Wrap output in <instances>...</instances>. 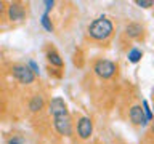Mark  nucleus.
Masks as SVG:
<instances>
[{
    "instance_id": "17",
    "label": "nucleus",
    "mask_w": 154,
    "mask_h": 144,
    "mask_svg": "<svg viewBox=\"0 0 154 144\" xmlns=\"http://www.w3.org/2000/svg\"><path fill=\"white\" fill-rule=\"evenodd\" d=\"M43 3H45V11L47 13H50L53 10V7H55V2H53V0H45Z\"/></svg>"
},
{
    "instance_id": "9",
    "label": "nucleus",
    "mask_w": 154,
    "mask_h": 144,
    "mask_svg": "<svg viewBox=\"0 0 154 144\" xmlns=\"http://www.w3.org/2000/svg\"><path fill=\"white\" fill-rule=\"evenodd\" d=\"M144 34V27L140 22H128L125 26V35L128 38H140Z\"/></svg>"
},
{
    "instance_id": "6",
    "label": "nucleus",
    "mask_w": 154,
    "mask_h": 144,
    "mask_svg": "<svg viewBox=\"0 0 154 144\" xmlns=\"http://www.w3.org/2000/svg\"><path fill=\"white\" fill-rule=\"evenodd\" d=\"M7 16L11 22H19L26 18V7L21 2H11L7 7Z\"/></svg>"
},
{
    "instance_id": "7",
    "label": "nucleus",
    "mask_w": 154,
    "mask_h": 144,
    "mask_svg": "<svg viewBox=\"0 0 154 144\" xmlns=\"http://www.w3.org/2000/svg\"><path fill=\"white\" fill-rule=\"evenodd\" d=\"M77 134L80 139H88L93 134V120L87 115L80 117L77 120Z\"/></svg>"
},
{
    "instance_id": "14",
    "label": "nucleus",
    "mask_w": 154,
    "mask_h": 144,
    "mask_svg": "<svg viewBox=\"0 0 154 144\" xmlns=\"http://www.w3.org/2000/svg\"><path fill=\"white\" fill-rule=\"evenodd\" d=\"M141 109H143L144 115H146V120H148V122H151L154 115H152V110L149 109V104H148V101H146V99H144L143 103H141Z\"/></svg>"
},
{
    "instance_id": "12",
    "label": "nucleus",
    "mask_w": 154,
    "mask_h": 144,
    "mask_svg": "<svg viewBox=\"0 0 154 144\" xmlns=\"http://www.w3.org/2000/svg\"><path fill=\"white\" fill-rule=\"evenodd\" d=\"M127 58H128V61L132 62V64H137V62L141 61V58H143V51L140 50V48L133 46L132 50H128V53H127Z\"/></svg>"
},
{
    "instance_id": "18",
    "label": "nucleus",
    "mask_w": 154,
    "mask_h": 144,
    "mask_svg": "<svg viewBox=\"0 0 154 144\" xmlns=\"http://www.w3.org/2000/svg\"><path fill=\"white\" fill-rule=\"evenodd\" d=\"M5 13H7V5H5V2H0V19L3 18Z\"/></svg>"
},
{
    "instance_id": "4",
    "label": "nucleus",
    "mask_w": 154,
    "mask_h": 144,
    "mask_svg": "<svg viewBox=\"0 0 154 144\" xmlns=\"http://www.w3.org/2000/svg\"><path fill=\"white\" fill-rule=\"evenodd\" d=\"M53 128L61 136H72L74 134V125H72V118L69 114L53 118Z\"/></svg>"
},
{
    "instance_id": "15",
    "label": "nucleus",
    "mask_w": 154,
    "mask_h": 144,
    "mask_svg": "<svg viewBox=\"0 0 154 144\" xmlns=\"http://www.w3.org/2000/svg\"><path fill=\"white\" fill-rule=\"evenodd\" d=\"M135 5H138L140 8H151L154 7L152 0H135Z\"/></svg>"
},
{
    "instance_id": "1",
    "label": "nucleus",
    "mask_w": 154,
    "mask_h": 144,
    "mask_svg": "<svg viewBox=\"0 0 154 144\" xmlns=\"http://www.w3.org/2000/svg\"><path fill=\"white\" fill-rule=\"evenodd\" d=\"M88 35L93 38V40H98V42H104L112 35L114 32V24L112 21L108 18V16H100L93 19L90 22L88 29H87Z\"/></svg>"
},
{
    "instance_id": "19",
    "label": "nucleus",
    "mask_w": 154,
    "mask_h": 144,
    "mask_svg": "<svg viewBox=\"0 0 154 144\" xmlns=\"http://www.w3.org/2000/svg\"><path fill=\"white\" fill-rule=\"evenodd\" d=\"M7 144H23V141H21V139H18V138H11Z\"/></svg>"
},
{
    "instance_id": "3",
    "label": "nucleus",
    "mask_w": 154,
    "mask_h": 144,
    "mask_svg": "<svg viewBox=\"0 0 154 144\" xmlns=\"http://www.w3.org/2000/svg\"><path fill=\"white\" fill-rule=\"evenodd\" d=\"M93 70L100 79L108 80V79H112L114 74L117 72V64L112 61H109V59H100V61L95 62Z\"/></svg>"
},
{
    "instance_id": "2",
    "label": "nucleus",
    "mask_w": 154,
    "mask_h": 144,
    "mask_svg": "<svg viewBox=\"0 0 154 144\" xmlns=\"http://www.w3.org/2000/svg\"><path fill=\"white\" fill-rule=\"evenodd\" d=\"M10 72H11L13 79L18 80L21 85H32L35 82V75L29 69L27 64H13L10 67Z\"/></svg>"
},
{
    "instance_id": "8",
    "label": "nucleus",
    "mask_w": 154,
    "mask_h": 144,
    "mask_svg": "<svg viewBox=\"0 0 154 144\" xmlns=\"http://www.w3.org/2000/svg\"><path fill=\"white\" fill-rule=\"evenodd\" d=\"M128 118L130 122H132L133 125H141V127H144V125H148V120H146V115H144L141 106L135 104L130 107L128 110Z\"/></svg>"
},
{
    "instance_id": "21",
    "label": "nucleus",
    "mask_w": 154,
    "mask_h": 144,
    "mask_svg": "<svg viewBox=\"0 0 154 144\" xmlns=\"http://www.w3.org/2000/svg\"><path fill=\"white\" fill-rule=\"evenodd\" d=\"M152 115H154V106H152Z\"/></svg>"
},
{
    "instance_id": "5",
    "label": "nucleus",
    "mask_w": 154,
    "mask_h": 144,
    "mask_svg": "<svg viewBox=\"0 0 154 144\" xmlns=\"http://www.w3.org/2000/svg\"><path fill=\"white\" fill-rule=\"evenodd\" d=\"M48 114H50L53 118L60 117V115H67V114H69V110H67L66 101L63 99L61 96H55V98H51L50 103H48Z\"/></svg>"
},
{
    "instance_id": "13",
    "label": "nucleus",
    "mask_w": 154,
    "mask_h": 144,
    "mask_svg": "<svg viewBox=\"0 0 154 144\" xmlns=\"http://www.w3.org/2000/svg\"><path fill=\"white\" fill-rule=\"evenodd\" d=\"M40 24H42V27L45 29L47 32H53V31H55V26H53V22H51V19H50V13L43 11L42 19H40Z\"/></svg>"
},
{
    "instance_id": "16",
    "label": "nucleus",
    "mask_w": 154,
    "mask_h": 144,
    "mask_svg": "<svg viewBox=\"0 0 154 144\" xmlns=\"http://www.w3.org/2000/svg\"><path fill=\"white\" fill-rule=\"evenodd\" d=\"M27 66H29V69H31L32 72H34V75H38L40 74V69H38V66H37V62L34 61V59H31L27 62Z\"/></svg>"
},
{
    "instance_id": "11",
    "label": "nucleus",
    "mask_w": 154,
    "mask_h": 144,
    "mask_svg": "<svg viewBox=\"0 0 154 144\" xmlns=\"http://www.w3.org/2000/svg\"><path fill=\"white\" fill-rule=\"evenodd\" d=\"M45 107V99H43L42 94H34L31 99H29V110L31 112H40V110Z\"/></svg>"
},
{
    "instance_id": "20",
    "label": "nucleus",
    "mask_w": 154,
    "mask_h": 144,
    "mask_svg": "<svg viewBox=\"0 0 154 144\" xmlns=\"http://www.w3.org/2000/svg\"><path fill=\"white\" fill-rule=\"evenodd\" d=\"M151 133L154 134V125H152V127H151Z\"/></svg>"
},
{
    "instance_id": "10",
    "label": "nucleus",
    "mask_w": 154,
    "mask_h": 144,
    "mask_svg": "<svg viewBox=\"0 0 154 144\" xmlns=\"http://www.w3.org/2000/svg\"><path fill=\"white\" fill-rule=\"evenodd\" d=\"M45 56H47V61L50 62L53 67H58V69H61V67L64 66V61H63L61 55L55 50V48H48L47 53H45Z\"/></svg>"
}]
</instances>
